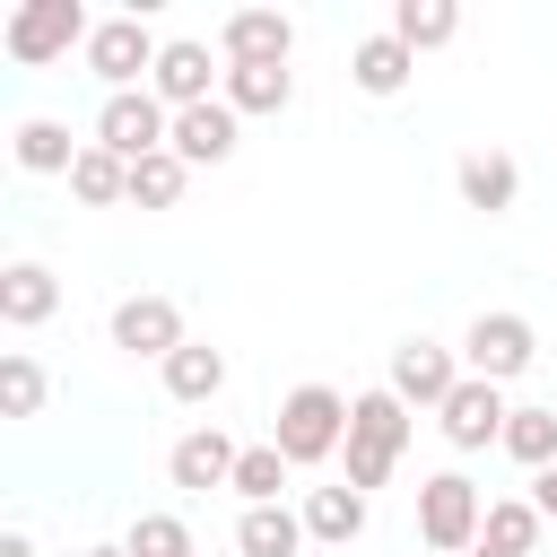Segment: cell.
Listing matches in <instances>:
<instances>
[{
    "instance_id": "26",
    "label": "cell",
    "mask_w": 557,
    "mask_h": 557,
    "mask_svg": "<svg viewBox=\"0 0 557 557\" xmlns=\"http://www.w3.org/2000/svg\"><path fill=\"white\" fill-rule=\"evenodd\" d=\"M78 148H87V139H70L52 113H26V122H17V165H26V174H70Z\"/></svg>"
},
{
    "instance_id": "19",
    "label": "cell",
    "mask_w": 557,
    "mask_h": 557,
    "mask_svg": "<svg viewBox=\"0 0 557 557\" xmlns=\"http://www.w3.org/2000/svg\"><path fill=\"white\" fill-rule=\"evenodd\" d=\"M409 70H418V52H409L392 26H383V35H366V44L348 52V78H357L366 96H400V87H409Z\"/></svg>"
},
{
    "instance_id": "18",
    "label": "cell",
    "mask_w": 557,
    "mask_h": 557,
    "mask_svg": "<svg viewBox=\"0 0 557 557\" xmlns=\"http://www.w3.org/2000/svg\"><path fill=\"white\" fill-rule=\"evenodd\" d=\"M305 540H322V548H348V540H366V496L339 479V487H305Z\"/></svg>"
},
{
    "instance_id": "5",
    "label": "cell",
    "mask_w": 557,
    "mask_h": 557,
    "mask_svg": "<svg viewBox=\"0 0 557 557\" xmlns=\"http://www.w3.org/2000/svg\"><path fill=\"white\" fill-rule=\"evenodd\" d=\"M157 35H148V17L139 9H122V17H96V35H87V78H104V96H131V87H148L157 78Z\"/></svg>"
},
{
    "instance_id": "9",
    "label": "cell",
    "mask_w": 557,
    "mask_h": 557,
    "mask_svg": "<svg viewBox=\"0 0 557 557\" xmlns=\"http://www.w3.org/2000/svg\"><path fill=\"white\" fill-rule=\"evenodd\" d=\"M104 339L122 348V357H148V366H165L191 331H183V305L174 296H122L113 305V322H104Z\"/></svg>"
},
{
    "instance_id": "17",
    "label": "cell",
    "mask_w": 557,
    "mask_h": 557,
    "mask_svg": "<svg viewBox=\"0 0 557 557\" xmlns=\"http://www.w3.org/2000/svg\"><path fill=\"white\" fill-rule=\"evenodd\" d=\"M165 400H183V409H209L218 392H226V348H209V339H183L165 366Z\"/></svg>"
},
{
    "instance_id": "4",
    "label": "cell",
    "mask_w": 557,
    "mask_h": 557,
    "mask_svg": "<svg viewBox=\"0 0 557 557\" xmlns=\"http://www.w3.org/2000/svg\"><path fill=\"white\" fill-rule=\"evenodd\" d=\"M87 35H96V17H87L78 0H17L9 26H0L9 61H26V70H44V61H61V52H87Z\"/></svg>"
},
{
    "instance_id": "29",
    "label": "cell",
    "mask_w": 557,
    "mask_h": 557,
    "mask_svg": "<svg viewBox=\"0 0 557 557\" xmlns=\"http://www.w3.org/2000/svg\"><path fill=\"white\" fill-rule=\"evenodd\" d=\"M122 548H131V557H200L183 513H139V522L122 531Z\"/></svg>"
},
{
    "instance_id": "24",
    "label": "cell",
    "mask_w": 557,
    "mask_h": 557,
    "mask_svg": "<svg viewBox=\"0 0 557 557\" xmlns=\"http://www.w3.org/2000/svg\"><path fill=\"white\" fill-rule=\"evenodd\" d=\"M496 453H513V461H522L531 479H540V470H557V409L522 400V409L505 418V444H496Z\"/></svg>"
},
{
    "instance_id": "15",
    "label": "cell",
    "mask_w": 557,
    "mask_h": 557,
    "mask_svg": "<svg viewBox=\"0 0 557 557\" xmlns=\"http://www.w3.org/2000/svg\"><path fill=\"white\" fill-rule=\"evenodd\" d=\"M453 183H461V209H479V218H505V209L522 200V165H513L505 148H470V157L453 165Z\"/></svg>"
},
{
    "instance_id": "6",
    "label": "cell",
    "mask_w": 557,
    "mask_h": 557,
    "mask_svg": "<svg viewBox=\"0 0 557 557\" xmlns=\"http://www.w3.org/2000/svg\"><path fill=\"white\" fill-rule=\"evenodd\" d=\"M531 357H540V331H531V313H479L470 331H461V374H479V383H513V374H531Z\"/></svg>"
},
{
    "instance_id": "7",
    "label": "cell",
    "mask_w": 557,
    "mask_h": 557,
    "mask_svg": "<svg viewBox=\"0 0 557 557\" xmlns=\"http://www.w3.org/2000/svg\"><path fill=\"white\" fill-rule=\"evenodd\" d=\"M96 148H113L122 165H139V157L174 148V113H165L148 87H131V96H104V104H96Z\"/></svg>"
},
{
    "instance_id": "31",
    "label": "cell",
    "mask_w": 557,
    "mask_h": 557,
    "mask_svg": "<svg viewBox=\"0 0 557 557\" xmlns=\"http://www.w3.org/2000/svg\"><path fill=\"white\" fill-rule=\"evenodd\" d=\"M531 505H540V513L557 522V470H540V479H531Z\"/></svg>"
},
{
    "instance_id": "25",
    "label": "cell",
    "mask_w": 557,
    "mask_h": 557,
    "mask_svg": "<svg viewBox=\"0 0 557 557\" xmlns=\"http://www.w3.org/2000/svg\"><path fill=\"white\" fill-rule=\"evenodd\" d=\"M392 35H400L409 52H444V44L461 35V9H453V0H392Z\"/></svg>"
},
{
    "instance_id": "13",
    "label": "cell",
    "mask_w": 557,
    "mask_h": 557,
    "mask_svg": "<svg viewBox=\"0 0 557 557\" xmlns=\"http://www.w3.org/2000/svg\"><path fill=\"white\" fill-rule=\"evenodd\" d=\"M244 148V113L226 104V96H209V104H191V113H174V157L200 174V165H226Z\"/></svg>"
},
{
    "instance_id": "11",
    "label": "cell",
    "mask_w": 557,
    "mask_h": 557,
    "mask_svg": "<svg viewBox=\"0 0 557 557\" xmlns=\"http://www.w3.org/2000/svg\"><path fill=\"white\" fill-rule=\"evenodd\" d=\"M505 418H513L505 383H479V374H461V383H453V400L435 409V426H444V444H453V453H487V444H505Z\"/></svg>"
},
{
    "instance_id": "20",
    "label": "cell",
    "mask_w": 557,
    "mask_h": 557,
    "mask_svg": "<svg viewBox=\"0 0 557 557\" xmlns=\"http://www.w3.org/2000/svg\"><path fill=\"white\" fill-rule=\"evenodd\" d=\"M235 113H287L296 104V70L287 61H244V70H226V87H218Z\"/></svg>"
},
{
    "instance_id": "23",
    "label": "cell",
    "mask_w": 557,
    "mask_h": 557,
    "mask_svg": "<svg viewBox=\"0 0 557 557\" xmlns=\"http://www.w3.org/2000/svg\"><path fill=\"white\" fill-rule=\"evenodd\" d=\"M235 548H244V557H296V548H305V513H287V505H244V513H235Z\"/></svg>"
},
{
    "instance_id": "1",
    "label": "cell",
    "mask_w": 557,
    "mask_h": 557,
    "mask_svg": "<svg viewBox=\"0 0 557 557\" xmlns=\"http://www.w3.org/2000/svg\"><path fill=\"white\" fill-rule=\"evenodd\" d=\"M409 435H418L409 400H392L383 383H374V392H357V400H348V453H339V479H348L357 496H374V487L400 470Z\"/></svg>"
},
{
    "instance_id": "16",
    "label": "cell",
    "mask_w": 557,
    "mask_h": 557,
    "mask_svg": "<svg viewBox=\"0 0 557 557\" xmlns=\"http://www.w3.org/2000/svg\"><path fill=\"white\" fill-rule=\"evenodd\" d=\"M61 313V278L44 270V261H9L0 270V322L9 331H35V322H52Z\"/></svg>"
},
{
    "instance_id": "10",
    "label": "cell",
    "mask_w": 557,
    "mask_h": 557,
    "mask_svg": "<svg viewBox=\"0 0 557 557\" xmlns=\"http://www.w3.org/2000/svg\"><path fill=\"white\" fill-rule=\"evenodd\" d=\"M453 383H461V348H444V339H400V348H392V374H383L392 400H409V409H444Z\"/></svg>"
},
{
    "instance_id": "8",
    "label": "cell",
    "mask_w": 557,
    "mask_h": 557,
    "mask_svg": "<svg viewBox=\"0 0 557 557\" xmlns=\"http://www.w3.org/2000/svg\"><path fill=\"white\" fill-rule=\"evenodd\" d=\"M226 87V61H218V44H200V35H174L165 52H157V78H148V96L165 104V113H191V104H209Z\"/></svg>"
},
{
    "instance_id": "32",
    "label": "cell",
    "mask_w": 557,
    "mask_h": 557,
    "mask_svg": "<svg viewBox=\"0 0 557 557\" xmlns=\"http://www.w3.org/2000/svg\"><path fill=\"white\" fill-rule=\"evenodd\" d=\"M0 557H35V540L26 531H0Z\"/></svg>"
},
{
    "instance_id": "34",
    "label": "cell",
    "mask_w": 557,
    "mask_h": 557,
    "mask_svg": "<svg viewBox=\"0 0 557 557\" xmlns=\"http://www.w3.org/2000/svg\"><path fill=\"white\" fill-rule=\"evenodd\" d=\"M470 557H496V548H470Z\"/></svg>"
},
{
    "instance_id": "14",
    "label": "cell",
    "mask_w": 557,
    "mask_h": 557,
    "mask_svg": "<svg viewBox=\"0 0 557 557\" xmlns=\"http://www.w3.org/2000/svg\"><path fill=\"white\" fill-rule=\"evenodd\" d=\"M287 52H296L287 9H235V17L218 26V61H226V70H244V61H287Z\"/></svg>"
},
{
    "instance_id": "12",
    "label": "cell",
    "mask_w": 557,
    "mask_h": 557,
    "mask_svg": "<svg viewBox=\"0 0 557 557\" xmlns=\"http://www.w3.org/2000/svg\"><path fill=\"white\" fill-rule=\"evenodd\" d=\"M235 461H244V444H235L226 426H191V435H174L165 479H174L183 496H209V487H235Z\"/></svg>"
},
{
    "instance_id": "2",
    "label": "cell",
    "mask_w": 557,
    "mask_h": 557,
    "mask_svg": "<svg viewBox=\"0 0 557 557\" xmlns=\"http://www.w3.org/2000/svg\"><path fill=\"white\" fill-rule=\"evenodd\" d=\"M270 444L287 453V470L339 461V453H348V400H339L331 383H296V392L278 400V418H270Z\"/></svg>"
},
{
    "instance_id": "22",
    "label": "cell",
    "mask_w": 557,
    "mask_h": 557,
    "mask_svg": "<svg viewBox=\"0 0 557 557\" xmlns=\"http://www.w3.org/2000/svg\"><path fill=\"white\" fill-rule=\"evenodd\" d=\"M70 200H78V209H122V200H131V165H122L113 148L87 139L78 165H70Z\"/></svg>"
},
{
    "instance_id": "3",
    "label": "cell",
    "mask_w": 557,
    "mask_h": 557,
    "mask_svg": "<svg viewBox=\"0 0 557 557\" xmlns=\"http://www.w3.org/2000/svg\"><path fill=\"white\" fill-rule=\"evenodd\" d=\"M479 522H487L479 479H461V470L418 479V540H426L435 557H470V548H479Z\"/></svg>"
},
{
    "instance_id": "28",
    "label": "cell",
    "mask_w": 557,
    "mask_h": 557,
    "mask_svg": "<svg viewBox=\"0 0 557 557\" xmlns=\"http://www.w3.org/2000/svg\"><path fill=\"white\" fill-rule=\"evenodd\" d=\"M278 487H287V453H278V444H244L235 496H244V505H278Z\"/></svg>"
},
{
    "instance_id": "33",
    "label": "cell",
    "mask_w": 557,
    "mask_h": 557,
    "mask_svg": "<svg viewBox=\"0 0 557 557\" xmlns=\"http://www.w3.org/2000/svg\"><path fill=\"white\" fill-rule=\"evenodd\" d=\"M78 557H131V548H122V540H104V548H78Z\"/></svg>"
},
{
    "instance_id": "30",
    "label": "cell",
    "mask_w": 557,
    "mask_h": 557,
    "mask_svg": "<svg viewBox=\"0 0 557 557\" xmlns=\"http://www.w3.org/2000/svg\"><path fill=\"white\" fill-rule=\"evenodd\" d=\"M35 409H44V366L26 348H9L0 357V418H35Z\"/></svg>"
},
{
    "instance_id": "21",
    "label": "cell",
    "mask_w": 557,
    "mask_h": 557,
    "mask_svg": "<svg viewBox=\"0 0 557 557\" xmlns=\"http://www.w3.org/2000/svg\"><path fill=\"white\" fill-rule=\"evenodd\" d=\"M540 531H548V513H540L531 496H496L487 522H479V548H496V557H540Z\"/></svg>"
},
{
    "instance_id": "27",
    "label": "cell",
    "mask_w": 557,
    "mask_h": 557,
    "mask_svg": "<svg viewBox=\"0 0 557 557\" xmlns=\"http://www.w3.org/2000/svg\"><path fill=\"white\" fill-rule=\"evenodd\" d=\"M183 191H191V165H183L174 148H157V157L131 165V209H174Z\"/></svg>"
}]
</instances>
